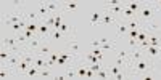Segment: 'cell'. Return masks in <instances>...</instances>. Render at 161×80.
Masks as SVG:
<instances>
[{
    "mask_svg": "<svg viewBox=\"0 0 161 80\" xmlns=\"http://www.w3.org/2000/svg\"><path fill=\"white\" fill-rule=\"evenodd\" d=\"M158 10V5H148V7H142V10H140V19H143L145 23H150L155 19V13Z\"/></svg>",
    "mask_w": 161,
    "mask_h": 80,
    "instance_id": "1",
    "label": "cell"
},
{
    "mask_svg": "<svg viewBox=\"0 0 161 80\" xmlns=\"http://www.w3.org/2000/svg\"><path fill=\"white\" fill-rule=\"evenodd\" d=\"M134 64V75H139V74H142V72H147L148 71V63L147 61H135V63H132Z\"/></svg>",
    "mask_w": 161,
    "mask_h": 80,
    "instance_id": "2",
    "label": "cell"
},
{
    "mask_svg": "<svg viewBox=\"0 0 161 80\" xmlns=\"http://www.w3.org/2000/svg\"><path fill=\"white\" fill-rule=\"evenodd\" d=\"M37 13H39V18H47L50 13L47 10V2H39V8H37Z\"/></svg>",
    "mask_w": 161,
    "mask_h": 80,
    "instance_id": "3",
    "label": "cell"
},
{
    "mask_svg": "<svg viewBox=\"0 0 161 80\" xmlns=\"http://www.w3.org/2000/svg\"><path fill=\"white\" fill-rule=\"evenodd\" d=\"M31 66H32V64L26 63L24 59L21 58V61H19V64H18V67H16V69H18V71H21V75H26V72L29 71V67H31Z\"/></svg>",
    "mask_w": 161,
    "mask_h": 80,
    "instance_id": "4",
    "label": "cell"
},
{
    "mask_svg": "<svg viewBox=\"0 0 161 80\" xmlns=\"http://www.w3.org/2000/svg\"><path fill=\"white\" fill-rule=\"evenodd\" d=\"M105 8H107L108 13H119V15H123L124 5H107Z\"/></svg>",
    "mask_w": 161,
    "mask_h": 80,
    "instance_id": "5",
    "label": "cell"
},
{
    "mask_svg": "<svg viewBox=\"0 0 161 80\" xmlns=\"http://www.w3.org/2000/svg\"><path fill=\"white\" fill-rule=\"evenodd\" d=\"M42 45V39H32L27 42V47H29V50H39Z\"/></svg>",
    "mask_w": 161,
    "mask_h": 80,
    "instance_id": "6",
    "label": "cell"
},
{
    "mask_svg": "<svg viewBox=\"0 0 161 80\" xmlns=\"http://www.w3.org/2000/svg\"><path fill=\"white\" fill-rule=\"evenodd\" d=\"M26 19H27V23H36L39 19V13H37V11H34V10H29L26 13Z\"/></svg>",
    "mask_w": 161,
    "mask_h": 80,
    "instance_id": "7",
    "label": "cell"
},
{
    "mask_svg": "<svg viewBox=\"0 0 161 80\" xmlns=\"http://www.w3.org/2000/svg\"><path fill=\"white\" fill-rule=\"evenodd\" d=\"M145 50H147V55L150 56V58H156V56H158V55L161 53L158 47H151V45H150V47H147Z\"/></svg>",
    "mask_w": 161,
    "mask_h": 80,
    "instance_id": "8",
    "label": "cell"
},
{
    "mask_svg": "<svg viewBox=\"0 0 161 80\" xmlns=\"http://www.w3.org/2000/svg\"><path fill=\"white\" fill-rule=\"evenodd\" d=\"M50 53H52V48H50V45H42L37 50V55L39 56H44V58H45V56H49Z\"/></svg>",
    "mask_w": 161,
    "mask_h": 80,
    "instance_id": "9",
    "label": "cell"
},
{
    "mask_svg": "<svg viewBox=\"0 0 161 80\" xmlns=\"http://www.w3.org/2000/svg\"><path fill=\"white\" fill-rule=\"evenodd\" d=\"M127 27L129 29H140V23H139V19H135V18H132V19H129L127 23Z\"/></svg>",
    "mask_w": 161,
    "mask_h": 80,
    "instance_id": "10",
    "label": "cell"
},
{
    "mask_svg": "<svg viewBox=\"0 0 161 80\" xmlns=\"http://www.w3.org/2000/svg\"><path fill=\"white\" fill-rule=\"evenodd\" d=\"M101 23L103 24H111V23H115V18H113V15L111 13H105L103 16H101Z\"/></svg>",
    "mask_w": 161,
    "mask_h": 80,
    "instance_id": "11",
    "label": "cell"
},
{
    "mask_svg": "<svg viewBox=\"0 0 161 80\" xmlns=\"http://www.w3.org/2000/svg\"><path fill=\"white\" fill-rule=\"evenodd\" d=\"M26 75H27V77H36V75H40V74H39V67L32 64V67H29V71L26 72Z\"/></svg>",
    "mask_w": 161,
    "mask_h": 80,
    "instance_id": "12",
    "label": "cell"
},
{
    "mask_svg": "<svg viewBox=\"0 0 161 80\" xmlns=\"http://www.w3.org/2000/svg\"><path fill=\"white\" fill-rule=\"evenodd\" d=\"M69 48H71V50H73L76 55L81 51V47H79V43H77L76 40H71V39H69Z\"/></svg>",
    "mask_w": 161,
    "mask_h": 80,
    "instance_id": "13",
    "label": "cell"
},
{
    "mask_svg": "<svg viewBox=\"0 0 161 80\" xmlns=\"http://www.w3.org/2000/svg\"><path fill=\"white\" fill-rule=\"evenodd\" d=\"M85 59H87V61H89L90 64H97V63H100V59L97 58V56L93 55V53H89V55H85Z\"/></svg>",
    "mask_w": 161,
    "mask_h": 80,
    "instance_id": "14",
    "label": "cell"
},
{
    "mask_svg": "<svg viewBox=\"0 0 161 80\" xmlns=\"http://www.w3.org/2000/svg\"><path fill=\"white\" fill-rule=\"evenodd\" d=\"M49 35H52L53 40H61V39H63V32H61V31H55V29H52V32H50Z\"/></svg>",
    "mask_w": 161,
    "mask_h": 80,
    "instance_id": "15",
    "label": "cell"
},
{
    "mask_svg": "<svg viewBox=\"0 0 161 80\" xmlns=\"http://www.w3.org/2000/svg\"><path fill=\"white\" fill-rule=\"evenodd\" d=\"M123 16H126L127 19H132V18H135V13L132 10H129L127 7H124V10H123Z\"/></svg>",
    "mask_w": 161,
    "mask_h": 80,
    "instance_id": "16",
    "label": "cell"
},
{
    "mask_svg": "<svg viewBox=\"0 0 161 80\" xmlns=\"http://www.w3.org/2000/svg\"><path fill=\"white\" fill-rule=\"evenodd\" d=\"M26 29L29 31V32H32V34H36V32L39 31V24H37V23H29Z\"/></svg>",
    "mask_w": 161,
    "mask_h": 80,
    "instance_id": "17",
    "label": "cell"
},
{
    "mask_svg": "<svg viewBox=\"0 0 161 80\" xmlns=\"http://www.w3.org/2000/svg\"><path fill=\"white\" fill-rule=\"evenodd\" d=\"M118 32H119V34H126V32H129L127 24H126V23H119V24H118Z\"/></svg>",
    "mask_w": 161,
    "mask_h": 80,
    "instance_id": "18",
    "label": "cell"
},
{
    "mask_svg": "<svg viewBox=\"0 0 161 80\" xmlns=\"http://www.w3.org/2000/svg\"><path fill=\"white\" fill-rule=\"evenodd\" d=\"M77 77H81V79H84V77H87V67H77Z\"/></svg>",
    "mask_w": 161,
    "mask_h": 80,
    "instance_id": "19",
    "label": "cell"
},
{
    "mask_svg": "<svg viewBox=\"0 0 161 80\" xmlns=\"http://www.w3.org/2000/svg\"><path fill=\"white\" fill-rule=\"evenodd\" d=\"M61 24H63V16L61 15H57V19H55V26H53V29L55 31H58L61 27Z\"/></svg>",
    "mask_w": 161,
    "mask_h": 80,
    "instance_id": "20",
    "label": "cell"
},
{
    "mask_svg": "<svg viewBox=\"0 0 161 80\" xmlns=\"http://www.w3.org/2000/svg\"><path fill=\"white\" fill-rule=\"evenodd\" d=\"M127 8H129V10H132V11H134V13H135V11H139V10H142V8H140V3H134V2H131V3H129V5H127Z\"/></svg>",
    "mask_w": 161,
    "mask_h": 80,
    "instance_id": "21",
    "label": "cell"
},
{
    "mask_svg": "<svg viewBox=\"0 0 161 80\" xmlns=\"http://www.w3.org/2000/svg\"><path fill=\"white\" fill-rule=\"evenodd\" d=\"M127 34H129V39H137L140 34V29H129Z\"/></svg>",
    "mask_w": 161,
    "mask_h": 80,
    "instance_id": "22",
    "label": "cell"
},
{
    "mask_svg": "<svg viewBox=\"0 0 161 80\" xmlns=\"http://www.w3.org/2000/svg\"><path fill=\"white\" fill-rule=\"evenodd\" d=\"M101 16H103V15H100V13H97V11H95V13L92 15V18H90V24L93 26L97 21H100V19H101Z\"/></svg>",
    "mask_w": 161,
    "mask_h": 80,
    "instance_id": "23",
    "label": "cell"
},
{
    "mask_svg": "<svg viewBox=\"0 0 161 80\" xmlns=\"http://www.w3.org/2000/svg\"><path fill=\"white\" fill-rule=\"evenodd\" d=\"M58 31H61L63 34H66V32H69V31H71V26H69V24H66V23H63V24H61V27H60Z\"/></svg>",
    "mask_w": 161,
    "mask_h": 80,
    "instance_id": "24",
    "label": "cell"
},
{
    "mask_svg": "<svg viewBox=\"0 0 161 80\" xmlns=\"http://www.w3.org/2000/svg\"><path fill=\"white\" fill-rule=\"evenodd\" d=\"M111 48H115V43H113V42H108V43L100 45V50H111Z\"/></svg>",
    "mask_w": 161,
    "mask_h": 80,
    "instance_id": "25",
    "label": "cell"
},
{
    "mask_svg": "<svg viewBox=\"0 0 161 80\" xmlns=\"http://www.w3.org/2000/svg\"><path fill=\"white\" fill-rule=\"evenodd\" d=\"M95 77H99V79H108L110 75L105 71H99V72H95Z\"/></svg>",
    "mask_w": 161,
    "mask_h": 80,
    "instance_id": "26",
    "label": "cell"
},
{
    "mask_svg": "<svg viewBox=\"0 0 161 80\" xmlns=\"http://www.w3.org/2000/svg\"><path fill=\"white\" fill-rule=\"evenodd\" d=\"M127 45L131 48H137V47H139V42H137V39H129Z\"/></svg>",
    "mask_w": 161,
    "mask_h": 80,
    "instance_id": "27",
    "label": "cell"
},
{
    "mask_svg": "<svg viewBox=\"0 0 161 80\" xmlns=\"http://www.w3.org/2000/svg\"><path fill=\"white\" fill-rule=\"evenodd\" d=\"M121 72V67L119 66H113L111 67V77H116V74H119Z\"/></svg>",
    "mask_w": 161,
    "mask_h": 80,
    "instance_id": "28",
    "label": "cell"
},
{
    "mask_svg": "<svg viewBox=\"0 0 161 80\" xmlns=\"http://www.w3.org/2000/svg\"><path fill=\"white\" fill-rule=\"evenodd\" d=\"M23 59H24L26 63H29V64L34 63V56L32 55H24V56H23Z\"/></svg>",
    "mask_w": 161,
    "mask_h": 80,
    "instance_id": "29",
    "label": "cell"
},
{
    "mask_svg": "<svg viewBox=\"0 0 161 80\" xmlns=\"http://www.w3.org/2000/svg\"><path fill=\"white\" fill-rule=\"evenodd\" d=\"M65 7L68 8V10H76V8H77V3H76V2H69V3H66Z\"/></svg>",
    "mask_w": 161,
    "mask_h": 80,
    "instance_id": "30",
    "label": "cell"
},
{
    "mask_svg": "<svg viewBox=\"0 0 161 80\" xmlns=\"http://www.w3.org/2000/svg\"><path fill=\"white\" fill-rule=\"evenodd\" d=\"M118 56L123 58V59H127V51H126V50H119V51H118Z\"/></svg>",
    "mask_w": 161,
    "mask_h": 80,
    "instance_id": "31",
    "label": "cell"
},
{
    "mask_svg": "<svg viewBox=\"0 0 161 80\" xmlns=\"http://www.w3.org/2000/svg\"><path fill=\"white\" fill-rule=\"evenodd\" d=\"M76 75H77V74H76V72H74L73 69H69L68 72H66V77H68V79H74Z\"/></svg>",
    "mask_w": 161,
    "mask_h": 80,
    "instance_id": "32",
    "label": "cell"
},
{
    "mask_svg": "<svg viewBox=\"0 0 161 80\" xmlns=\"http://www.w3.org/2000/svg\"><path fill=\"white\" fill-rule=\"evenodd\" d=\"M90 69H92L93 72H99V71H100V63H97V64H90Z\"/></svg>",
    "mask_w": 161,
    "mask_h": 80,
    "instance_id": "33",
    "label": "cell"
},
{
    "mask_svg": "<svg viewBox=\"0 0 161 80\" xmlns=\"http://www.w3.org/2000/svg\"><path fill=\"white\" fill-rule=\"evenodd\" d=\"M126 64V59H123V58H119V56H118V59H116V66H124Z\"/></svg>",
    "mask_w": 161,
    "mask_h": 80,
    "instance_id": "34",
    "label": "cell"
},
{
    "mask_svg": "<svg viewBox=\"0 0 161 80\" xmlns=\"http://www.w3.org/2000/svg\"><path fill=\"white\" fill-rule=\"evenodd\" d=\"M108 5H123V2L121 0H110Z\"/></svg>",
    "mask_w": 161,
    "mask_h": 80,
    "instance_id": "35",
    "label": "cell"
},
{
    "mask_svg": "<svg viewBox=\"0 0 161 80\" xmlns=\"http://www.w3.org/2000/svg\"><path fill=\"white\" fill-rule=\"evenodd\" d=\"M10 77V74H8V72H5V71H2V72H0V79H8Z\"/></svg>",
    "mask_w": 161,
    "mask_h": 80,
    "instance_id": "36",
    "label": "cell"
},
{
    "mask_svg": "<svg viewBox=\"0 0 161 80\" xmlns=\"http://www.w3.org/2000/svg\"><path fill=\"white\" fill-rule=\"evenodd\" d=\"M40 75H42V77H44V79H45V77H50V71H47V69H44V71L40 72Z\"/></svg>",
    "mask_w": 161,
    "mask_h": 80,
    "instance_id": "37",
    "label": "cell"
},
{
    "mask_svg": "<svg viewBox=\"0 0 161 80\" xmlns=\"http://www.w3.org/2000/svg\"><path fill=\"white\" fill-rule=\"evenodd\" d=\"M115 79L123 80V79H126V74H124V72H119V74H116V77H115Z\"/></svg>",
    "mask_w": 161,
    "mask_h": 80,
    "instance_id": "38",
    "label": "cell"
},
{
    "mask_svg": "<svg viewBox=\"0 0 161 80\" xmlns=\"http://www.w3.org/2000/svg\"><path fill=\"white\" fill-rule=\"evenodd\" d=\"M158 48H160V51H161V43H160V45H158Z\"/></svg>",
    "mask_w": 161,
    "mask_h": 80,
    "instance_id": "39",
    "label": "cell"
},
{
    "mask_svg": "<svg viewBox=\"0 0 161 80\" xmlns=\"http://www.w3.org/2000/svg\"><path fill=\"white\" fill-rule=\"evenodd\" d=\"M160 32H161V31H160Z\"/></svg>",
    "mask_w": 161,
    "mask_h": 80,
    "instance_id": "40",
    "label": "cell"
}]
</instances>
